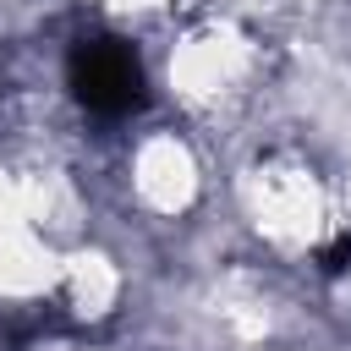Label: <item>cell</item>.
I'll return each mask as SVG.
<instances>
[{
    "label": "cell",
    "mask_w": 351,
    "mask_h": 351,
    "mask_svg": "<svg viewBox=\"0 0 351 351\" xmlns=\"http://www.w3.org/2000/svg\"><path fill=\"white\" fill-rule=\"evenodd\" d=\"M252 214L274 241H307L318 230V219H324V197L302 170H258Z\"/></svg>",
    "instance_id": "6da1fadb"
},
{
    "label": "cell",
    "mask_w": 351,
    "mask_h": 351,
    "mask_svg": "<svg viewBox=\"0 0 351 351\" xmlns=\"http://www.w3.org/2000/svg\"><path fill=\"white\" fill-rule=\"evenodd\" d=\"M241 60H247L241 33L208 27V33H197V38H186V44L176 49V60H170V88H176L181 99H214V93H225V88L236 82Z\"/></svg>",
    "instance_id": "7a4b0ae2"
},
{
    "label": "cell",
    "mask_w": 351,
    "mask_h": 351,
    "mask_svg": "<svg viewBox=\"0 0 351 351\" xmlns=\"http://www.w3.org/2000/svg\"><path fill=\"white\" fill-rule=\"evenodd\" d=\"M132 186H137V197H143L148 208H159V214L186 208L192 192H197V159H192V148H186L181 137H170V132L148 137V143L137 148V159H132Z\"/></svg>",
    "instance_id": "3957f363"
},
{
    "label": "cell",
    "mask_w": 351,
    "mask_h": 351,
    "mask_svg": "<svg viewBox=\"0 0 351 351\" xmlns=\"http://www.w3.org/2000/svg\"><path fill=\"white\" fill-rule=\"evenodd\" d=\"M60 280H66L77 313H88V318H99V313L115 302V269H110L104 252H71V258L60 263Z\"/></svg>",
    "instance_id": "277c9868"
},
{
    "label": "cell",
    "mask_w": 351,
    "mask_h": 351,
    "mask_svg": "<svg viewBox=\"0 0 351 351\" xmlns=\"http://www.w3.org/2000/svg\"><path fill=\"white\" fill-rule=\"evenodd\" d=\"M115 5H154V0H115Z\"/></svg>",
    "instance_id": "5b68a950"
}]
</instances>
